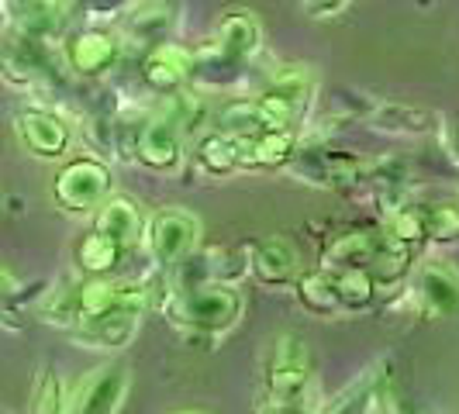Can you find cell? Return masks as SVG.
<instances>
[{"mask_svg": "<svg viewBox=\"0 0 459 414\" xmlns=\"http://www.w3.org/2000/svg\"><path fill=\"white\" fill-rule=\"evenodd\" d=\"M138 322H142V315L117 307V311L104 315V318H97V322L76 324L73 335L87 345V349H121V345H128L132 339H135Z\"/></svg>", "mask_w": 459, "mask_h": 414, "instance_id": "cell-17", "label": "cell"}, {"mask_svg": "<svg viewBox=\"0 0 459 414\" xmlns=\"http://www.w3.org/2000/svg\"><path fill=\"white\" fill-rule=\"evenodd\" d=\"M201 255H204V270L211 283L235 287L249 273V246H218V249H207Z\"/></svg>", "mask_w": 459, "mask_h": 414, "instance_id": "cell-29", "label": "cell"}, {"mask_svg": "<svg viewBox=\"0 0 459 414\" xmlns=\"http://www.w3.org/2000/svg\"><path fill=\"white\" fill-rule=\"evenodd\" d=\"M194 76V52L177 42H162V46L149 48L145 63H142V80L156 93H180L186 80Z\"/></svg>", "mask_w": 459, "mask_h": 414, "instance_id": "cell-11", "label": "cell"}, {"mask_svg": "<svg viewBox=\"0 0 459 414\" xmlns=\"http://www.w3.org/2000/svg\"><path fill=\"white\" fill-rule=\"evenodd\" d=\"M349 0H307V11L315 18H328V14H339Z\"/></svg>", "mask_w": 459, "mask_h": 414, "instance_id": "cell-39", "label": "cell"}, {"mask_svg": "<svg viewBox=\"0 0 459 414\" xmlns=\"http://www.w3.org/2000/svg\"><path fill=\"white\" fill-rule=\"evenodd\" d=\"M259 414H318V408L307 397H300V401H287V404H266Z\"/></svg>", "mask_w": 459, "mask_h": 414, "instance_id": "cell-38", "label": "cell"}, {"mask_svg": "<svg viewBox=\"0 0 459 414\" xmlns=\"http://www.w3.org/2000/svg\"><path fill=\"white\" fill-rule=\"evenodd\" d=\"M121 307V283L108 276H87L76 283V324L97 322Z\"/></svg>", "mask_w": 459, "mask_h": 414, "instance_id": "cell-20", "label": "cell"}, {"mask_svg": "<svg viewBox=\"0 0 459 414\" xmlns=\"http://www.w3.org/2000/svg\"><path fill=\"white\" fill-rule=\"evenodd\" d=\"M128 4L132 0H76V7H80L83 18H115Z\"/></svg>", "mask_w": 459, "mask_h": 414, "instance_id": "cell-37", "label": "cell"}, {"mask_svg": "<svg viewBox=\"0 0 459 414\" xmlns=\"http://www.w3.org/2000/svg\"><path fill=\"white\" fill-rule=\"evenodd\" d=\"M73 255H76V266H80L83 276H111L117 270L125 249H121L117 242H111L108 235H100V231H87V235L76 242Z\"/></svg>", "mask_w": 459, "mask_h": 414, "instance_id": "cell-21", "label": "cell"}, {"mask_svg": "<svg viewBox=\"0 0 459 414\" xmlns=\"http://www.w3.org/2000/svg\"><path fill=\"white\" fill-rule=\"evenodd\" d=\"M311 384V356L294 332H280L266 352V404H287L307 397Z\"/></svg>", "mask_w": 459, "mask_h": 414, "instance_id": "cell-2", "label": "cell"}, {"mask_svg": "<svg viewBox=\"0 0 459 414\" xmlns=\"http://www.w3.org/2000/svg\"><path fill=\"white\" fill-rule=\"evenodd\" d=\"M294 152H298V145H294L290 132H266V135H259L242 145V166H259V169L266 166V169H273V166H287V162L294 160Z\"/></svg>", "mask_w": 459, "mask_h": 414, "instance_id": "cell-24", "label": "cell"}, {"mask_svg": "<svg viewBox=\"0 0 459 414\" xmlns=\"http://www.w3.org/2000/svg\"><path fill=\"white\" fill-rule=\"evenodd\" d=\"M380 238H384V235H377V231H369V229H352V231L335 235V238L325 246L322 270H328V273H342V270H369V263H373V253H377Z\"/></svg>", "mask_w": 459, "mask_h": 414, "instance_id": "cell-16", "label": "cell"}, {"mask_svg": "<svg viewBox=\"0 0 459 414\" xmlns=\"http://www.w3.org/2000/svg\"><path fill=\"white\" fill-rule=\"evenodd\" d=\"M418 304L429 318H453L459 311V276L456 270L442 266V263H429L418 273Z\"/></svg>", "mask_w": 459, "mask_h": 414, "instance_id": "cell-15", "label": "cell"}, {"mask_svg": "<svg viewBox=\"0 0 459 414\" xmlns=\"http://www.w3.org/2000/svg\"><path fill=\"white\" fill-rule=\"evenodd\" d=\"M411 263H414V249L397 242V238H380L377 253H373V263H369V276L377 287H397L404 283V276L411 273Z\"/></svg>", "mask_w": 459, "mask_h": 414, "instance_id": "cell-22", "label": "cell"}, {"mask_svg": "<svg viewBox=\"0 0 459 414\" xmlns=\"http://www.w3.org/2000/svg\"><path fill=\"white\" fill-rule=\"evenodd\" d=\"M335 276V298H339V311H367L377 300V283L369 270H342Z\"/></svg>", "mask_w": 459, "mask_h": 414, "instance_id": "cell-30", "label": "cell"}, {"mask_svg": "<svg viewBox=\"0 0 459 414\" xmlns=\"http://www.w3.org/2000/svg\"><path fill=\"white\" fill-rule=\"evenodd\" d=\"M11 298H14V280H11L7 270H0V307H4Z\"/></svg>", "mask_w": 459, "mask_h": 414, "instance_id": "cell-41", "label": "cell"}, {"mask_svg": "<svg viewBox=\"0 0 459 414\" xmlns=\"http://www.w3.org/2000/svg\"><path fill=\"white\" fill-rule=\"evenodd\" d=\"M14 4V24L22 35L35 42H48L63 28V0H11Z\"/></svg>", "mask_w": 459, "mask_h": 414, "instance_id": "cell-19", "label": "cell"}, {"mask_svg": "<svg viewBox=\"0 0 459 414\" xmlns=\"http://www.w3.org/2000/svg\"><path fill=\"white\" fill-rule=\"evenodd\" d=\"M218 121H221V135H229L231 142H238V145H246V142H253V138L270 132L266 121H263V115H259V104H255V100L229 104Z\"/></svg>", "mask_w": 459, "mask_h": 414, "instance_id": "cell-28", "label": "cell"}, {"mask_svg": "<svg viewBox=\"0 0 459 414\" xmlns=\"http://www.w3.org/2000/svg\"><path fill=\"white\" fill-rule=\"evenodd\" d=\"M162 315L184 335H221L242 318L246 300L229 283H197L186 290H166Z\"/></svg>", "mask_w": 459, "mask_h": 414, "instance_id": "cell-1", "label": "cell"}, {"mask_svg": "<svg viewBox=\"0 0 459 414\" xmlns=\"http://www.w3.org/2000/svg\"><path fill=\"white\" fill-rule=\"evenodd\" d=\"M0 76L11 87H42L56 76L46 42H35L18 28L0 31Z\"/></svg>", "mask_w": 459, "mask_h": 414, "instance_id": "cell-6", "label": "cell"}, {"mask_svg": "<svg viewBox=\"0 0 459 414\" xmlns=\"http://www.w3.org/2000/svg\"><path fill=\"white\" fill-rule=\"evenodd\" d=\"M298 300L311 311V315H335L339 311V298H335V276L328 273V270H307V273L298 276Z\"/></svg>", "mask_w": 459, "mask_h": 414, "instance_id": "cell-26", "label": "cell"}, {"mask_svg": "<svg viewBox=\"0 0 459 414\" xmlns=\"http://www.w3.org/2000/svg\"><path fill=\"white\" fill-rule=\"evenodd\" d=\"M93 231L108 235L111 242H117L125 253L138 246L145 238V218H142V207H138L135 197L128 194H111L100 211H97V221H93Z\"/></svg>", "mask_w": 459, "mask_h": 414, "instance_id": "cell-13", "label": "cell"}, {"mask_svg": "<svg viewBox=\"0 0 459 414\" xmlns=\"http://www.w3.org/2000/svg\"><path fill=\"white\" fill-rule=\"evenodd\" d=\"M173 14H177L173 0H149V4H142L138 11L128 14L125 35H128L135 46L156 48L166 42V35H169V28H173Z\"/></svg>", "mask_w": 459, "mask_h": 414, "instance_id": "cell-18", "label": "cell"}, {"mask_svg": "<svg viewBox=\"0 0 459 414\" xmlns=\"http://www.w3.org/2000/svg\"><path fill=\"white\" fill-rule=\"evenodd\" d=\"M194 160L197 166L204 169L207 177H229L235 173L238 166H242V145L238 142H231L229 135H204L201 138V145H197V152H194Z\"/></svg>", "mask_w": 459, "mask_h": 414, "instance_id": "cell-25", "label": "cell"}, {"mask_svg": "<svg viewBox=\"0 0 459 414\" xmlns=\"http://www.w3.org/2000/svg\"><path fill=\"white\" fill-rule=\"evenodd\" d=\"M214 52L229 59L235 69L246 66V59L259 48V22L242 7H229L214 24Z\"/></svg>", "mask_w": 459, "mask_h": 414, "instance_id": "cell-12", "label": "cell"}, {"mask_svg": "<svg viewBox=\"0 0 459 414\" xmlns=\"http://www.w3.org/2000/svg\"><path fill=\"white\" fill-rule=\"evenodd\" d=\"M380 387H384V373L369 369L352 387H345L332 404L318 408V414H373L380 408Z\"/></svg>", "mask_w": 459, "mask_h": 414, "instance_id": "cell-23", "label": "cell"}, {"mask_svg": "<svg viewBox=\"0 0 459 414\" xmlns=\"http://www.w3.org/2000/svg\"><path fill=\"white\" fill-rule=\"evenodd\" d=\"M42 322L63 324V328H76V283H63L56 287L42 304Z\"/></svg>", "mask_w": 459, "mask_h": 414, "instance_id": "cell-34", "label": "cell"}, {"mask_svg": "<svg viewBox=\"0 0 459 414\" xmlns=\"http://www.w3.org/2000/svg\"><path fill=\"white\" fill-rule=\"evenodd\" d=\"M446 149H449V160L459 166V121H449L446 128Z\"/></svg>", "mask_w": 459, "mask_h": 414, "instance_id": "cell-40", "label": "cell"}, {"mask_svg": "<svg viewBox=\"0 0 459 414\" xmlns=\"http://www.w3.org/2000/svg\"><path fill=\"white\" fill-rule=\"evenodd\" d=\"M249 273L263 287H287L298 276V249L283 238L249 242Z\"/></svg>", "mask_w": 459, "mask_h": 414, "instance_id": "cell-14", "label": "cell"}, {"mask_svg": "<svg viewBox=\"0 0 459 414\" xmlns=\"http://www.w3.org/2000/svg\"><path fill=\"white\" fill-rule=\"evenodd\" d=\"M201 242V225L184 207H162L145 225V246L160 270L180 266L186 255H194Z\"/></svg>", "mask_w": 459, "mask_h": 414, "instance_id": "cell-4", "label": "cell"}, {"mask_svg": "<svg viewBox=\"0 0 459 414\" xmlns=\"http://www.w3.org/2000/svg\"><path fill=\"white\" fill-rule=\"evenodd\" d=\"M14 128H18L24 149L39 160H59L69 149V125L46 108H24L22 115L14 117Z\"/></svg>", "mask_w": 459, "mask_h": 414, "instance_id": "cell-9", "label": "cell"}, {"mask_svg": "<svg viewBox=\"0 0 459 414\" xmlns=\"http://www.w3.org/2000/svg\"><path fill=\"white\" fill-rule=\"evenodd\" d=\"M421 211H425V235L432 242L438 246L459 242V204H432Z\"/></svg>", "mask_w": 459, "mask_h": 414, "instance_id": "cell-33", "label": "cell"}, {"mask_svg": "<svg viewBox=\"0 0 459 414\" xmlns=\"http://www.w3.org/2000/svg\"><path fill=\"white\" fill-rule=\"evenodd\" d=\"M387 238H397L404 246H421L429 242L425 235V211L421 207H397L391 211V221H387Z\"/></svg>", "mask_w": 459, "mask_h": 414, "instance_id": "cell-32", "label": "cell"}, {"mask_svg": "<svg viewBox=\"0 0 459 414\" xmlns=\"http://www.w3.org/2000/svg\"><path fill=\"white\" fill-rule=\"evenodd\" d=\"M121 59V46L111 31L100 28H83L76 35H69L66 42V63L76 76H104L108 69H115V63Z\"/></svg>", "mask_w": 459, "mask_h": 414, "instance_id": "cell-10", "label": "cell"}, {"mask_svg": "<svg viewBox=\"0 0 459 414\" xmlns=\"http://www.w3.org/2000/svg\"><path fill=\"white\" fill-rule=\"evenodd\" d=\"M180 414H201V411H180Z\"/></svg>", "mask_w": 459, "mask_h": 414, "instance_id": "cell-42", "label": "cell"}, {"mask_svg": "<svg viewBox=\"0 0 459 414\" xmlns=\"http://www.w3.org/2000/svg\"><path fill=\"white\" fill-rule=\"evenodd\" d=\"M432 414H449V411H432Z\"/></svg>", "mask_w": 459, "mask_h": 414, "instance_id": "cell-43", "label": "cell"}, {"mask_svg": "<svg viewBox=\"0 0 459 414\" xmlns=\"http://www.w3.org/2000/svg\"><path fill=\"white\" fill-rule=\"evenodd\" d=\"M270 91L294 100L300 108L307 100V93H311V73H307V66H280L273 73V80H270Z\"/></svg>", "mask_w": 459, "mask_h": 414, "instance_id": "cell-35", "label": "cell"}, {"mask_svg": "<svg viewBox=\"0 0 459 414\" xmlns=\"http://www.w3.org/2000/svg\"><path fill=\"white\" fill-rule=\"evenodd\" d=\"M290 166H294V173L304 177L307 184L328 186V190H349V186H356L363 180V166H359L356 156H349V152H332V149H318V145L298 149Z\"/></svg>", "mask_w": 459, "mask_h": 414, "instance_id": "cell-8", "label": "cell"}, {"mask_svg": "<svg viewBox=\"0 0 459 414\" xmlns=\"http://www.w3.org/2000/svg\"><path fill=\"white\" fill-rule=\"evenodd\" d=\"M66 408H69V393L63 376H59V369L42 367L39 380H35V391H31L28 414H66Z\"/></svg>", "mask_w": 459, "mask_h": 414, "instance_id": "cell-31", "label": "cell"}, {"mask_svg": "<svg viewBox=\"0 0 459 414\" xmlns=\"http://www.w3.org/2000/svg\"><path fill=\"white\" fill-rule=\"evenodd\" d=\"M128 387H132V369L125 363H117V359L100 363L69 393L66 414H117L121 401L128 397Z\"/></svg>", "mask_w": 459, "mask_h": 414, "instance_id": "cell-5", "label": "cell"}, {"mask_svg": "<svg viewBox=\"0 0 459 414\" xmlns=\"http://www.w3.org/2000/svg\"><path fill=\"white\" fill-rule=\"evenodd\" d=\"M132 156H135L145 169H156V173L177 169L180 160H184V135H180V128L166 115L145 117L135 128Z\"/></svg>", "mask_w": 459, "mask_h": 414, "instance_id": "cell-7", "label": "cell"}, {"mask_svg": "<svg viewBox=\"0 0 459 414\" xmlns=\"http://www.w3.org/2000/svg\"><path fill=\"white\" fill-rule=\"evenodd\" d=\"M436 117L421 108H411V104H380L373 115H369V125L380 128V132H397V135H421L432 128Z\"/></svg>", "mask_w": 459, "mask_h": 414, "instance_id": "cell-27", "label": "cell"}, {"mask_svg": "<svg viewBox=\"0 0 459 414\" xmlns=\"http://www.w3.org/2000/svg\"><path fill=\"white\" fill-rule=\"evenodd\" d=\"M111 186H115V177L108 162L80 156V160H69L56 173L52 197L69 214H91V211H100V204L111 197Z\"/></svg>", "mask_w": 459, "mask_h": 414, "instance_id": "cell-3", "label": "cell"}, {"mask_svg": "<svg viewBox=\"0 0 459 414\" xmlns=\"http://www.w3.org/2000/svg\"><path fill=\"white\" fill-rule=\"evenodd\" d=\"M83 135L93 152H117V125L104 115H91L83 125Z\"/></svg>", "mask_w": 459, "mask_h": 414, "instance_id": "cell-36", "label": "cell"}]
</instances>
